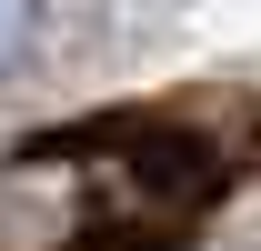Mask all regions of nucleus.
<instances>
[{
  "mask_svg": "<svg viewBox=\"0 0 261 251\" xmlns=\"http://www.w3.org/2000/svg\"><path fill=\"white\" fill-rule=\"evenodd\" d=\"M20 40H31V0H0V70L20 61Z\"/></svg>",
  "mask_w": 261,
  "mask_h": 251,
  "instance_id": "1",
  "label": "nucleus"
}]
</instances>
